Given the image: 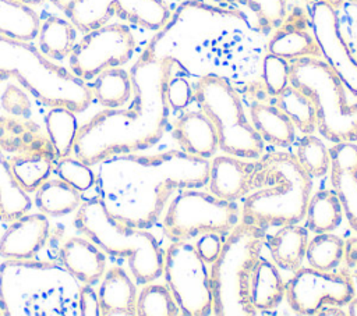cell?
<instances>
[{
	"instance_id": "6da1fadb",
	"label": "cell",
	"mask_w": 357,
	"mask_h": 316,
	"mask_svg": "<svg viewBox=\"0 0 357 316\" xmlns=\"http://www.w3.org/2000/svg\"><path fill=\"white\" fill-rule=\"evenodd\" d=\"M95 166L96 195L112 216L137 228L153 226L173 195L209 178L208 159L184 150L116 155Z\"/></svg>"
},
{
	"instance_id": "7a4b0ae2",
	"label": "cell",
	"mask_w": 357,
	"mask_h": 316,
	"mask_svg": "<svg viewBox=\"0 0 357 316\" xmlns=\"http://www.w3.org/2000/svg\"><path fill=\"white\" fill-rule=\"evenodd\" d=\"M172 57H153L146 52L131 68L134 100L128 109H105L79 125L73 153L95 166L116 155L145 150L163 136L169 104L166 84L173 70Z\"/></svg>"
},
{
	"instance_id": "3957f363",
	"label": "cell",
	"mask_w": 357,
	"mask_h": 316,
	"mask_svg": "<svg viewBox=\"0 0 357 316\" xmlns=\"http://www.w3.org/2000/svg\"><path fill=\"white\" fill-rule=\"evenodd\" d=\"M251 187L241 207V221L266 230L304 220L312 177L296 155L271 152L261 156L255 161Z\"/></svg>"
},
{
	"instance_id": "277c9868",
	"label": "cell",
	"mask_w": 357,
	"mask_h": 316,
	"mask_svg": "<svg viewBox=\"0 0 357 316\" xmlns=\"http://www.w3.org/2000/svg\"><path fill=\"white\" fill-rule=\"evenodd\" d=\"M79 281L63 266L7 259L0 266V305L4 316L79 315Z\"/></svg>"
},
{
	"instance_id": "5b68a950",
	"label": "cell",
	"mask_w": 357,
	"mask_h": 316,
	"mask_svg": "<svg viewBox=\"0 0 357 316\" xmlns=\"http://www.w3.org/2000/svg\"><path fill=\"white\" fill-rule=\"evenodd\" d=\"M0 77L15 78L26 92L49 107L81 113L93 99L85 81L53 63L29 42L0 36Z\"/></svg>"
},
{
	"instance_id": "8992f818",
	"label": "cell",
	"mask_w": 357,
	"mask_h": 316,
	"mask_svg": "<svg viewBox=\"0 0 357 316\" xmlns=\"http://www.w3.org/2000/svg\"><path fill=\"white\" fill-rule=\"evenodd\" d=\"M74 226L103 253L126 259L138 284L145 285L162 276L165 252L156 237L145 228L131 227L112 216L98 195L79 205Z\"/></svg>"
},
{
	"instance_id": "52a82bcc",
	"label": "cell",
	"mask_w": 357,
	"mask_h": 316,
	"mask_svg": "<svg viewBox=\"0 0 357 316\" xmlns=\"http://www.w3.org/2000/svg\"><path fill=\"white\" fill-rule=\"evenodd\" d=\"M265 230L240 221L223 241L209 271L212 313L218 316H252L251 277L261 258Z\"/></svg>"
},
{
	"instance_id": "ba28073f",
	"label": "cell",
	"mask_w": 357,
	"mask_h": 316,
	"mask_svg": "<svg viewBox=\"0 0 357 316\" xmlns=\"http://www.w3.org/2000/svg\"><path fill=\"white\" fill-rule=\"evenodd\" d=\"M290 85L315 107L317 129L329 142H357V95L321 57L291 60Z\"/></svg>"
},
{
	"instance_id": "9c48e42d",
	"label": "cell",
	"mask_w": 357,
	"mask_h": 316,
	"mask_svg": "<svg viewBox=\"0 0 357 316\" xmlns=\"http://www.w3.org/2000/svg\"><path fill=\"white\" fill-rule=\"evenodd\" d=\"M192 90L199 110L216 128L223 153L248 160L262 156L264 141L247 118L240 95L226 78L206 74L197 81Z\"/></svg>"
},
{
	"instance_id": "30bf717a",
	"label": "cell",
	"mask_w": 357,
	"mask_h": 316,
	"mask_svg": "<svg viewBox=\"0 0 357 316\" xmlns=\"http://www.w3.org/2000/svg\"><path fill=\"white\" fill-rule=\"evenodd\" d=\"M240 221L241 209L236 202L191 188L180 191L169 202L162 217V227L173 242L188 241L205 232L226 234Z\"/></svg>"
},
{
	"instance_id": "8fae6325",
	"label": "cell",
	"mask_w": 357,
	"mask_h": 316,
	"mask_svg": "<svg viewBox=\"0 0 357 316\" xmlns=\"http://www.w3.org/2000/svg\"><path fill=\"white\" fill-rule=\"evenodd\" d=\"M162 274L183 315L212 313L209 270L194 245L187 241H173L165 251Z\"/></svg>"
},
{
	"instance_id": "7c38bea8",
	"label": "cell",
	"mask_w": 357,
	"mask_h": 316,
	"mask_svg": "<svg viewBox=\"0 0 357 316\" xmlns=\"http://www.w3.org/2000/svg\"><path fill=\"white\" fill-rule=\"evenodd\" d=\"M137 40L131 29L120 22H107L86 32L68 56L70 71L91 81L105 70L121 67L131 60Z\"/></svg>"
},
{
	"instance_id": "4fadbf2b",
	"label": "cell",
	"mask_w": 357,
	"mask_h": 316,
	"mask_svg": "<svg viewBox=\"0 0 357 316\" xmlns=\"http://www.w3.org/2000/svg\"><path fill=\"white\" fill-rule=\"evenodd\" d=\"M64 14L84 33L114 15L149 31H159L170 18L165 0H74Z\"/></svg>"
},
{
	"instance_id": "5bb4252c",
	"label": "cell",
	"mask_w": 357,
	"mask_h": 316,
	"mask_svg": "<svg viewBox=\"0 0 357 316\" xmlns=\"http://www.w3.org/2000/svg\"><path fill=\"white\" fill-rule=\"evenodd\" d=\"M284 297L294 312L315 315L324 305H347L356 297V285L343 273L300 267L286 284Z\"/></svg>"
},
{
	"instance_id": "9a60e30c",
	"label": "cell",
	"mask_w": 357,
	"mask_h": 316,
	"mask_svg": "<svg viewBox=\"0 0 357 316\" xmlns=\"http://www.w3.org/2000/svg\"><path fill=\"white\" fill-rule=\"evenodd\" d=\"M310 21L322 57L342 82L357 95V61L340 33L337 10L325 1H314Z\"/></svg>"
},
{
	"instance_id": "2e32d148",
	"label": "cell",
	"mask_w": 357,
	"mask_h": 316,
	"mask_svg": "<svg viewBox=\"0 0 357 316\" xmlns=\"http://www.w3.org/2000/svg\"><path fill=\"white\" fill-rule=\"evenodd\" d=\"M50 232L47 216L43 213L22 214L13 220L0 238V256L11 260L32 259L46 244Z\"/></svg>"
},
{
	"instance_id": "e0dca14e",
	"label": "cell",
	"mask_w": 357,
	"mask_h": 316,
	"mask_svg": "<svg viewBox=\"0 0 357 316\" xmlns=\"http://www.w3.org/2000/svg\"><path fill=\"white\" fill-rule=\"evenodd\" d=\"M331 184L337 195L349 226L357 232V145L339 142L329 149Z\"/></svg>"
},
{
	"instance_id": "ac0fdd59",
	"label": "cell",
	"mask_w": 357,
	"mask_h": 316,
	"mask_svg": "<svg viewBox=\"0 0 357 316\" xmlns=\"http://www.w3.org/2000/svg\"><path fill=\"white\" fill-rule=\"evenodd\" d=\"M248 159L220 155L215 156L209 163V192L225 200L236 202L245 198L251 191V181L255 168V161Z\"/></svg>"
},
{
	"instance_id": "d6986e66",
	"label": "cell",
	"mask_w": 357,
	"mask_h": 316,
	"mask_svg": "<svg viewBox=\"0 0 357 316\" xmlns=\"http://www.w3.org/2000/svg\"><path fill=\"white\" fill-rule=\"evenodd\" d=\"M268 53L287 61L304 57H322L312 28L311 31L308 29V21L300 10L286 15L283 22L275 29L268 43Z\"/></svg>"
},
{
	"instance_id": "ffe728a7",
	"label": "cell",
	"mask_w": 357,
	"mask_h": 316,
	"mask_svg": "<svg viewBox=\"0 0 357 316\" xmlns=\"http://www.w3.org/2000/svg\"><path fill=\"white\" fill-rule=\"evenodd\" d=\"M0 149L11 155L32 153L57 159L46 131L26 117L0 116Z\"/></svg>"
},
{
	"instance_id": "44dd1931",
	"label": "cell",
	"mask_w": 357,
	"mask_h": 316,
	"mask_svg": "<svg viewBox=\"0 0 357 316\" xmlns=\"http://www.w3.org/2000/svg\"><path fill=\"white\" fill-rule=\"evenodd\" d=\"M174 136L181 150L201 159L212 157L219 149L216 128L201 110H191L181 114L174 124Z\"/></svg>"
},
{
	"instance_id": "7402d4cb",
	"label": "cell",
	"mask_w": 357,
	"mask_h": 316,
	"mask_svg": "<svg viewBox=\"0 0 357 316\" xmlns=\"http://www.w3.org/2000/svg\"><path fill=\"white\" fill-rule=\"evenodd\" d=\"M60 263L81 283L93 284L106 271L103 251L88 238L71 237L60 248Z\"/></svg>"
},
{
	"instance_id": "603a6c76",
	"label": "cell",
	"mask_w": 357,
	"mask_h": 316,
	"mask_svg": "<svg viewBox=\"0 0 357 316\" xmlns=\"http://www.w3.org/2000/svg\"><path fill=\"white\" fill-rule=\"evenodd\" d=\"M96 292L102 316L137 315V287L123 267L113 266L106 270Z\"/></svg>"
},
{
	"instance_id": "cb8c5ba5",
	"label": "cell",
	"mask_w": 357,
	"mask_h": 316,
	"mask_svg": "<svg viewBox=\"0 0 357 316\" xmlns=\"http://www.w3.org/2000/svg\"><path fill=\"white\" fill-rule=\"evenodd\" d=\"M310 241L308 228L298 224L280 226V228L268 237L266 244L273 263L287 271H296L305 259V251Z\"/></svg>"
},
{
	"instance_id": "d4e9b609",
	"label": "cell",
	"mask_w": 357,
	"mask_h": 316,
	"mask_svg": "<svg viewBox=\"0 0 357 316\" xmlns=\"http://www.w3.org/2000/svg\"><path fill=\"white\" fill-rule=\"evenodd\" d=\"M251 124L262 138L278 148L290 146L296 138V127L278 106L257 103L250 109Z\"/></svg>"
},
{
	"instance_id": "484cf974",
	"label": "cell",
	"mask_w": 357,
	"mask_h": 316,
	"mask_svg": "<svg viewBox=\"0 0 357 316\" xmlns=\"http://www.w3.org/2000/svg\"><path fill=\"white\" fill-rule=\"evenodd\" d=\"M286 294V284L273 262L259 258L251 277L250 297L257 312L275 309Z\"/></svg>"
},
{
	"instance_id": "4316f807",
	"label": "cell",
	"mask_w": 357,
	"mask_h": 316,
	"mask_svg": "<svg viewBox=\"0 0 357 316\" xmlns=\"http://www.w3.org/2000/svg\"><path fill=\"white\" fill-rule=\"evenodd\" d=\"M40 18L38 13L18 0H0V36L32 42L38 38Z\"/></svg>"
},
{
	"instance_id": "83f0119b",
	"label": "cell",
	"mask_w": 357,
	"mask_h": 316,
	"mask_svg": "<svg viewBox=\"0 0 357 316\" xmlns=\"http://www.w3.org/2000/svg\"><path fill=\"white\" fill-rule=\"evenodd\" d=\"M213 3L237 8L248 25L258 32L276 29L287 15L286 0H211Z\"/></svg>"
},
{
	"instance_id": "f1b7e54d",
	"label": "cell",
	"mask_w": 357,
	"mask_h": 316,
	"mask_svg": "<svg viewBox=\"0 0 357 316\" xmlns=\"http://www.w3.org/2000/svg\"><path fill=\"white\" fill-rule=\"evenodd\" d=\"M77 28L67 18L49 15L40 21L38 32L39 50L49 58L68 57L77 43Z\"/></svg>"
},
{
	"instance_id": "f546056e",
	"label": "cell",
	"mask_w": 357,
	"mask_h": 316,
	"mask_svg": "<svg viewBox=\"0 0 357 316\" xmlns=\"http://www.w3.org/2000/svg\"><path fill=\"white\" fill-rule=\"evenodd\" d=\"M81 203V192L59 177L47 178L35 191V206L46 216L59 217L73 213Z\"/></svg>"
},
{
	"instance_id": "4dcf8cb0",
	"label": "cell",
	"mask_w": 357,
	"mask_h": 316,
	"mask_svg": "<svg viewBox=\"0 0 357 316\" xmlns=\"http://www.w3.org/2000/svg\"><path fill=\"white\" fill-rule=\"evenodd\" d=\"M342 203L331 189H322L310 196L305 212V227L314 234L331 232L337 228L343 219Z\"/></svg>"
},
{
	"instance_id": "1f68e13d",
	"label": "cell",
	"mask_w": 357,
	"mask_h": 316,
	"mask_svg": "<svg viewBox=\"0 0 357 316\" xmlns=\"http://www.w3.org/2000/svg\"><path fill=\"white\" fill-rule=\"evenodd\" d=\"M92 96L106 109L124 106L132 96V81L130 72L121 67L105 70L93 78Z\"/></svg>"
},
{
	"instance_id": "d6a6232c",
	"label": "cell",
	"mask_w": 357,
	"mask_h": 316,
	"mask_svg": "<svg viewBox=\"0 0 357 316\" xmlns=\"http://www.w3.org/2000/svg\"><path fill=\"white\" fill-rule=\"evenodd\" d=\"M32 200L17 182L8 159L0 149V220L13 221L29 212Z\"/></svg>"
},
{
	"instance_id": "836d02e7",
	"label": "cell",
	"mask_w": 357,
	"mask_h": 316,
	"mask_svg": "<svg viewBox=\"0 0 357 316\" xmlns=\"http://www.w3.org/2000/svg\"><path fill=\"white\" fill-rule=\"evenodd\" d=\"M45 127L54 148L56 157L61 159L70 156L79 128L75 111L67 107H50L45 116Z\"/></svg>"
},
{
	"instance_id": "e575fe53",
	"label": "cell",
	"mask_w": 357,
	"mask_h": 316,
	"mask_svg": "<svg viewBox=\"0 0 357 316\" xmlns=\"http://www.w3.org/2000/svg\"><path fill=\"white\" fill-rule=\"evenodd\" d=\"M11 171L20 187L31 193L35 192L50 175L54 160L32 153H18L8 159Z\"/></svg>"
},
{
	"instance_id": "d590c367",
	"label": "cell",
	"mask_w": 357,
	"mask_h": 316,
	"mask_svg": "<svg viewBox=\"0 0 357 316\" xmlns=\"http://www.w3.org/2000/svg\"><path fill=\"white\" fill-rule=\"evenodd\" d=\"M276 106L287 114L294 127L303 134H312L317 129V114L312 102L293 85L289 84L276 96Z\"/></svg>"
},
{
	"instance_id": "8d00e7d4",
	"label": "cell",
	"mask_w": 357,
	"mask_h": 316,
	"mask_svg": "<svg viewBox=\"0 0 357 316\" xmlns=\"http://www.w3.org/2000/svg\"><path fill=\"white\" fill-rule=\"evenodd\" d=\"M344 256V241L332 232L315 234L312 239L308 241L305 259L308 267L332 271L340 264Z\"/></svg>"
},
{
	"instance_id": "74e56055",
	"label": "cell",
	"mask_w": 357,
	"mask_h": 316,
	"mask_svg": "<svg viewBox=\"0 0 357 316\" xmlns=\"http://www.w3.org/2000/svg\"><path fill=\"white\" fill-rule=\"evenodd\" d=\"M135 313L138 316H177L180 308L167 285L148 283L137 297Z\"/></svg>"
},
{
	"instance_id": "f35d334b",
	"label": "cell",
	"mask_w": 357,
	"mask_h": 316,
	"mask_svg": "<svg viewBox=\"0 0 357 316\" xmlns=\"http://www.w3.org/2000/svg\"><path fill=\"white\" fill-rule=\"evenodd\" d=\"M296 157L311 177H324L331 167V155L326 145L311 134H307L298 142Z\"/></svg>"
},
{
	"instance_id": "ab89813d",
	"label": "cell",
	"mask_w": 357,
	"mask_h": 316,
	"mask_svg": "<svg viewBox=\"0 0 357 316\" xmlns=\"http://www.w3.org/2000/svg\"><path fill=\"white\" fill-rule=\"evenodd\" d=\"M56 174L81 193L95 185V170L77 157H61L54 160Z\"/></svg>"
},
{
	"instance_id": "60d3db41",
	"label": "cell",
	"mask_w": 357,
	"mask_h": 316,
	"mask_svg": "<svg viewBox=\"0 0 357 316\" xmlns=\"http://www.w3.org/2000/svg\"><path fill=\"white\" fill-rule=\"evenodd\" d=\"M290 63L282 57L268 53L262 64V81L272 96L282 93L290 84Z\"/></svg>"
},
{
	"instance_id": "b9f144b4",
	"label": "cell",
	"mask_w": 357,
	"mask_h": 316,
	"mask_svg": "<svg viewBox=\"0 0 357 316\" xmlns=\"http://www.w3.org/2000/svg\"><path fill=\"white\" fill-rule=\"evenodd\" d=\"M1 109L17 117H26L31 113V100L25 90L17 85H7L0 96Z\"/></svg>"
},
{
	"instance_id": "7bdbcfd3",
	"label": "cell",
	"mask_w": 357,
	"mask_h": 316,
	"mask_svg": "<svg viewBox=\"0 0 357 316\" xmlns=\"http://www.w3.org/2000/svg\"><path fill=\"white\" fill-rule=\"evenodd\" d=\"M194 90L184 77H173L170 75L166 84V99L169 107L174 110L185 109L192 100Z\"/></svg>"
},
{
	"instance_id": "ee69618b",
	"label": "cell",
	"mask_w": 357,
	"mask_h": 316,
	"mask_svg": "<svg viewBox=\"0 0 357 316\" xmlns=\"http://www.w3.org/2000/svg\"><path fill=\"white\" fill-rule=\"evenodd\" d=\"M223 241L225 239L222 238V234H219V232H205V234L197 237L194 248H195L198 256L206 264H212L222 251Z\"/></svg>"
},
{
	"instance_id": "f6af8a7d",
	"label": "cell",
	"mask_w": 357,
	"mask_h": 316,
	"mask_svg": "<svg viewBox=\"0 0 357 316\" xmlns=\"http://www.w3.org/2000/svg\"><path fill=\"white\" fill-rule=\"evenodd\" d=\"M92 284L79 285L78 291V310L81 316H100V305L98 292L91 287Z\"/></svg>"
},
{
	"instance_id": "bcb514c9",
	"label": "cell",
	"mask_w": 357,
	"mask_h": 316,
	"mask_svg": "<svg viewBox=\"0 0 357 316\" xmlns=\"http://www.w3.org/2000/svg\"><path fill=\"white\" fill-rule=\"evenodd\" d=\"M344 255L347 256V264L357 267V238L350 239L347 245L344 244Z\"/></svg>"
},
{
	"instance_id": "7dc6e473",
	"label": "cell",
	"mask_w": 357,
	"mask_h": 316,
	"mask_svg": "<svg viewBox=\"0 0 357 316\" xmlns=\"http://www.w3.org/2000/svg\"><path fill=\"white\" fill-rule=\"evenodd\" d=\"M49 1H52L59 10H61L63 13H66L67 8L71 6V3H73L74 0H49Z\"/></svg>"
},
{
	"instance_id": "c3c4849f",
	"label": "cell",
	"mask_w": 357,
	"mask_h": 316,
	"mask_svg": "<svg viewBox=\"0 0 357 316\" xmlns=\"http://www.w3.org/2000/svg\"><path fill=\"white\" fill-rule=\"evenodd\" d=\"M347 309H349L347 315H350V316H357V298H356V297L347 303Z\"/></svg>"
},
{
	"instance_id": "681fc988",
	"label": "cell",
	"mask_w": 357,
	"mask_h": 316,
	"mask_svg": "<svg viewBox=\"0 0 357 316\" xmlns=\"http://www.w3.org/2000/svg\"><path fill=\"white\" fill-rule=\"evenodd\" d=\"M314 1H325V3H328V4H331L333 8H339L340 6H342V3H343V0H314Z\"/></svg>"
},
{
	"instance_id": "f907efd6",
	"label": "cell",
	"mask_w": 357,
	"mask_h": 316,
	"mask_svg": "<svg viewBox=\"0 0 357 316\" xmlns=\"http://www.w3.org/2000/svg\"><path fill=\"white\" fill-rule=\"evenodd\" d=\"M18 1H22V3H25L28 6H38V4L43 3L45 0H18Z\"/></svg>"
},
{
	"instance_id": "816d5d0a",
	"label": "cell",
	"mask_w": 357,
	"mask_h": 316,
	"mask_svg": "<svg viewBox=\"0 0 357 316\" xmlns=\"http://www.w3.org/2000/svg\"><path fill=\"white\" fill-rule=\"evenodd\" d=\"M0 316H4V313H3V309H1V305H0Z\"/></svg>"
},
{
	"instance_id": "f5cc1de1",
	"label": "cell",
	"mask_w": 357,
	"mask_h": 316,
	"mask_svg": "<svg viewBox=\"0 0 357 316\" xmlns=\"http://www.w3.org/2000/svg\"><path fill=\"white\" fill-rule=\"evenodd\" d=\"M3 79H4V78H3V77H0V82H1V81H3Z\"/></svg>"
},
{
	"instance_id": "db71d44e",
	"label": "cell",
	"mask_w": 357,
	"mask_h": 316,
	"mask_svg": "<svg viewBox=\"0 0 357 316\" xmlns=\"http://www.w3.org/2000/svg\"><path fill=\"white\" fill-rule=\"evenodd\" d=\"M356 276H357V274H356Z\"/></svg>"
}]
</instances>
